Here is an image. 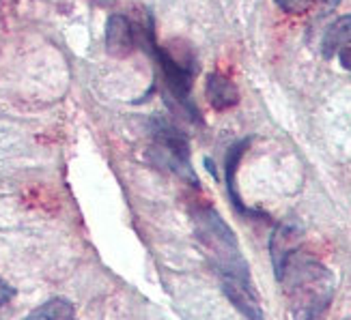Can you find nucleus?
<instances>
[{
  "instance_id": "nucleus-1",
  "label": "nucleus",
  "mask_w": 351,
  "mask_h": 320,
  "mask_svg": "<svg viewBox=\"0 0 351 320\" xmlns=\"http://www.w3.org/2000/svg\"><path fill=\"white\" fill-rule=\"evenodd\" d=\"M289 312L293 318H317L322 316L334 295L332 273L313 258L295 254L287 263L280 278Z\"/></svg>"
},
{
  "instance_id": "nucleus-2",
  "label": "nucleus",
  "mask_w": 351,
  "mask_h": 320,
  "mask_svg": "<svg viewBox=\"0 0 351 320\" xmlns=\"http://www.w3.org/2000/svg\"><path fill=\"white\" fill-rule=\"evenodd\" d=\"M194 228L209 263L220 273V278L250 276L248 265L241 256L237 237L216 211L209 206L198 209L194 213Z\"/></svg>"
},
{
  "instance_id": "nucleus-3",
  "label": "nucleus",
  "mask_w": 351,
  "mask_h": 320,
  "mask_svg": "<svg viewBox=\"0 0 351 320\" xmlns=\"http://www.w3.org/2000/svg\"><path fill=\"white\" fill-rule=\"evenodd\" d=\"M151 131H154L156 146H154V159L158 165L169 168L179 178L190 181L192 185H198L196 172L190 163V146L183 133L164 118L151 120Z\"/></svg>"
},
{
  "instance_id": "nucleus-4",
  "label": "nucleus",
  "mask_w": 351,
  "mask_h": 320,
  "mask_svg": "<svg viewBox=\"0 0 351 320\" xmlns=\"http://www.w3.org/2000/svg\"><path fill=\"white\" fill-rule=\"evenodd\" d=\"M302 243V226L295 219H285L280 222L269 237V256H271V265L274 273L280 280L287 263L298 254V248Z\"/></svg>"
},
{
  "instance_id": "nucleus-5",
  "label": "nucleus",
  "mask_w": 351,
  "mask_h": 320,
  "mask_svg": "<svg viewBox=\"0 0 351 320\" xmlns=\"http://www.w3.org/2000/svg\"><path fill=\"white\" fill-rule=\"evenodd\" d=\"M222 291L226 299L233 303V308H237L246 318H252V320L263 318L261 301H258V295L254 291L250 276L222 278Z\"/></svg>"
},
{
  "instance_id": "nucleus-6",
  "label": "nucleus",
  "mask_w": 351,
  "mask_h": 320,
  "mask_svg": "<svg viewBox=\"0 0 351 320\" xmlns=\"http://www.w3.org/2000/svg\"><path fill=\"white\" fill-rule=\"evenodd\" d=\"M106 45L108 52L114 56H125L134 48V30L128 18L123 15H110L108 26H106Z\"/></svg>"
},
{
  "instance_id": "nucleus-7",
  "label": "nucleus",
  "mask_w": 351,
  "mask_h": 320,
  "mask_svg": "<svg viewBox=\"0 0 351 320\" xmlns=\"http://www.w3.org/2000/svg\"><path fill=\"white\" fill-rule=\"evenodd\" d=\"M207 99L216 110H226L239 101V93L228 78L220 73H211L207 80Z\"/></svg>"
},
{
  "instance_id": "nucleus-8",
  "label": "nucleus",
  "mask_w": 351,
  "mask_h": 320,
  "mask_svg": "<svg viewBox=\"0 0 351 320\" xmlns=\"http://www.w3.org/2000/svg\"><path fill=\"white\" fill-rule=\"evenodd\" d=\"M347 45H351V15H343V18L334 20L328 26L326 35H324L322 50H324V56L330 58L339 50L347 48Z\"/></svg>"
},
{
  "instance_id": "nucleus-9",
  "label": "nucleus",
  "mask_w": 351,
  "mask_h": 320,
  "mask_svg": "<svg viewBox=\"0 0 351 320\" xmlns=\"http://www.w3.org/2000/svg\"><path fill=\"white\" fill-rule=\"evenodd\" d=\"M246 146H248V140H243V142H237L235 146H231V150H228V155H226V187H228V196H231V202L233 206L239 211V213H248L246 206H243V202L239 200V196H237V189H235V172H237V163L241 159V155L246 153Z\"/></svg>"
},
{
  "instance_id": "nucleus-10",
  "label": "nucleus",
  "mask_w": 351,
  "mask_h": 320,
  "mask_svg": "<svg viewBox=\"0 0 351 320\" xmlns=\"http://www.w3.org/2000/svg\"><path fill=\"white\" fill-rule=\"evenodd\" d=\"M75 316V310L73 306L63 299V297H56V299H50L45 301L43 306H39L37 310H33L28 314V318H54V320H60V318H73Z\"/></svg>"
},
{
  "instance_id": "nucleus-11",
  "label": "nucleus",
  "mask_w": 351,
  "mask_h": 320,
  "mask_svg": "<svg viewBox=\"0 0 351 320\" xmlns=\"http://www.w3.org/2000/svg\"><path fill=\"white\" fill-rule=\"evenodd\" d=\"M313 0H276V5L287 13H304L311 7Z\"/></svg>"
},
{
  "instance_id": "nucleus-12",
  "label": "nucleus",
  "mask_w": 351,
  "mask_h": 320,
  "mask_svg": "<svg viewBox=\"0 0 351 320\" xmlns=\"http://www.w3.org/2000/svg\"><path fill=\"white\" fill-rule=\"evenodd\" d=\"M11 297H13V288L7 282L0 280V308H3Z\"/></svg>"
},
{
  "instance_id": "nucleus-13",
  "label": "nucleus",
  "mask_w": 351,
  "mask_h": 320,
  "mask_svg": "<svg viewBox=\"0 0 351 320\" xmlns=\"http://www.w3.org/2000/svg\"><path fill=\"white\" fill-rule=\"evenodd\" d=\"M339 58H341V65L347 71H351V45H347V48L339 50Z\"/></svg>"
},
{
  "instance_id": "nucleus-14",
  "label": "nucleus",
  "mask_w": 351,
  "mask_h": 320,
  "mask_svg": "<svg viewBox=\"0 0 351 320\" xmlns=\"http://www.w3.org/2000/svg\"><path fill=\"white\" fill-rule=\"evenodd\" d=\"M339 3H341V0H322V5H324V7H328V9H334Z\"/></svg>"
}]
</instances>
